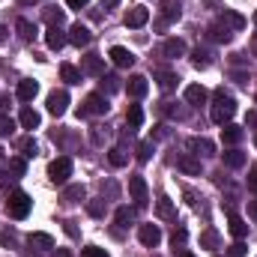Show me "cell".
<instances>
[{
    "mask_svg": "<svg viewBox=\"0 0 257 257\" xmlns=\"http://www.w3.org/2000/svg\"><path fill=\"white\" fill-rule=\"evenodd\" d=\"M233 114H236V102H233V96H227L224 90H215V105H212V111H209L212 123L227 126V123L233 120Z\"/></svg>",
    "mask_w": 257,
    "mask_h": 257,
    "instance_id": "obj_1",
    "label": "cell"
},
{
    "mask_svg": "<svg viewBox=\"0 0 257 257\" xmlns=\"http://www.w3.org/2000/svg\"><path fill=\"white\" fill-rule=\"evenodd\" d=\"M30 209H33V200H30V194L21 192V189H15V192L6 197V212L12 215V218H27L30 215Z\"/></svg>",
    "mask_w": 257,
    "mask_h": 257,
    "instance_id": "obj_2",
    "label": "cell"
},
{
    "mask_svg": "<svg viewBox=\"0 0 257 257\" xmlns=\"http://www.w3.org/2000/svg\"><path fill=\"white\" fill-rule=\"evenodd\" d=\"M48 177H51V183L63 186L66 180L72 177V159H69V156H60V159H54V162L48 165Z\"/></svg>",
    "mask_w": 257,
    "mask_h": 257,
    "instance_id": "obj_3",
    "label": "cell"
},
{
    "mask_svg": "<svg viewBox=\"0 0 257 257\" xmlns=\"http://www.w3.org/2000/svg\"><path fill=\"white\" fill-rule=\"evenodd\" d=\"M108 99H105V93H90L87 96V102H84V108L78 111V117H84V114H108Z\"/></svg>",
    "mask_w": 257,
    "mask_h": 257,
    "instance_id": "obj_4",
    "label": "cell"
},
{
    "mask_svg": "<svg viewBox=\"0 0 257 257\" xmlns=\"http://www.w3.org/2000/svg\"><path fill=\"white\" fill-rule=\"evenodd\" d=\"M128 194H132L135 206H147V203H150V192H147V180H144V177H132V180H128Z\"/></svg>",
    "mask_w": 257,
    "mask_h": 257,
    "instance_id": "obj_5",
    "label": "cell"
},
{
    "mask_svg": "<svg viewBox=\"0 0 257 257\" xmlns=\"http://www.w3.org/2000/svg\"><path fill=\"white\" fill-rule=\"evenodd\" d=\"M66 108H69V93H66V90H54V93H48V114L63 117Z\"/></svg>",
    "mask_w": 257,
    "mask_h": 257,
    "instance_id": "obj_6",
    "label": "cell"
},
{
    "mask_svg": "<svg viewBox=\"0 0 257 257\" xmlns=\"http://www.w3.org/2000/svg\"><path fill=\"white\" fill-rule=\"evenodd\" d=\"M69 42H72L75 48H87V45L93 42V33H90L84 24H72V27H69Z\"/></svg>",
    "mask_w": 257,
    "mask_h": 257,
    "instance_id": "obj_7",
    "label": "cell"
},
{
    "mask_svg": "<svg viewBox=\"0 0 257 257\" xmlns=\"http://www.w3.org/2000/svg\"><path fill=\"white\" fill-rule=\"evenodd\" d=\"M138 239H141L147 248H156V245L162 242V230H159V224H141Z\"/></svg>",
    "mask_w": 257,
    "mask_h": 257,
    "instance_id": "obj_8",
    "label": "cell"
},
{
    "mask_svg": "<svg viewBox=\"0 0 257 257\" xmlns=\"http://www.w3.org/2000/svg\"><path fill=\"white\" fill-rule=\"evenodd\" d=\"M108 57L114 60V66H120V69H132V66H135V54H132L128 48H123V45H114V48L108 51Z\"/></svg>",
    "mask_w": 257,
    "mask_h": 257,
    "instance_id": "obj_9",
    "label": "cell"
},
{
    "mask_svg": "<svg viewBox=\"0 0 257 257\" xmlns=\"http://www.w3.org/2000/svg\"><path fill=\"white\" fill-rule=\"evenodd\" d=\"M123 21H126V27H144V24L150 21V9H147V6H132Z\"/></svg>",
    "mask_w": 257,
    "mask_h": 257,
    "instance_id": "obj_10",
    "label": "cell"
},
{
    "mask_svg": "<svg viewBox=\"0 0 257 257\" xmlns=\"http://www.w3.org/2000/svg\"><path fill=\"white\" fill-rule=\"evenodd\" d=\"M206 36H209L212 42L224 45V42H230V39H233V30H227L221 21H215V24H209V27H206Z\"/></svg>",
    "mask_w": 257,
    "mask_h": 257,
    "instance_id": "obj_11",
    "label": "cell"
},
{
    "mask_svg": "<svg viewBox=\"0 0 257 257\" xmlns=\"http://www.w3.org/2000/svg\"><path fill=\"white\" fill-rule=\"evenodd\" d=\"M180 15H183V3H180V0H162V21H165V24L177 21Z\"/></svg>",
    "mask_w": 257,
    "mask_h": 257,
    "instance_id": "obj_12",
    "label": "cell"
},
{
    "mask_svg": "<svg viewBox=\"0 0 257 257\" xmlns=\"http://www.w3.org/2000/svg\"><path fill=\"white\" fill-rule=\"evenodd\" d=\"M126 90H128V96H132V99H141V96H147L150 84H147V78H144V75H132V78H128V84H126Z\"/></svg>",
    "mask_w": 257,
    "mask_h": 257,
    "instance_id": "obj_13",
    "label": "cell"
},
{
    "mask_svg": "<svg viewBox=\"0 0 257 257\" xmlns=\"http://www.w3.org/2000/svg\"><path fill=\"white\" fill-rule=\"evenodd\" d=\"M189 150L194 156H215V144L209 138H192L189 141Z\"/></svg>",
    "mask_w": 257,
    "mask_h": 257,
    "instance_id": "obj_14",
    "label": "cell"
},
{
    "mask_svg": "<svg viewBox=\"0 0 257 257\" xmlns=\"http://www.w3.org/2000/svg\"><path fill=\"white\" fill-rule=\"evenodd\" d=\"M218 21H221L227 30H242V27H245V18H242L239 12H233V9H224V12L218 15Z\"/></svg>",
    "mask_w": 257,
    "mask_h": 257,
    "instance_id": "obj_15",
    "label": "cell"
},
{
    "mask_svg": "<svg viewBox=\"0 0 257 257\" xmlns=\"http://www.w3.org/2000/svg\"><path fill=\"white\" fill-rule=\"evenodd\" d=\"M206 99H209V93H206L203 84H189V87H186V102H189V105H203Z\"/></svg>",
    "mask_w": 257,
    "mask_h": 257,
    "instance_id": "obj_16",
    "label": "cell"
},
{
    "mask_svg": "<svg viewBox=\"0 0 257 257\" xmlns=\"http://www.w3.org/2000/svg\"><path fill=\"white\" fill-rule=\"evenodd\" d=\"M36 93H39V84H36V81H30V78L18 81V99H21V102H33Z\"/></svg>",
    "mask_w": 257,
    "mask_h": 257,
    "instance_id": "obj_17",
    "label": "cell"
},
{
    "mask_svg": "<svg viewBox=\"0 0 257 257\" xmlns=\"http://www.w3.org/2000/svg\"><path fill=\"white\" fill-rule=\"evenodd\" d=\"M81 72H87V75H102V72H105V57H99V54H87V57H84V66H81Z\"/></svg>",
    "mask_w": 257,
    "mask_h": 257,
    "instance_id": "obj_18",
    "label": "cell"
},
{
    "mask_svg": "<svg viewBox=\"0 0 257 257\" xmlns=\"http://www.w3.org/2000/svg\"><path fill=\"white\" fill-rule=\"evenodd\" d=\"M45 42H48V48H51V51H60L66 42H69V36H63V30H60V27H48Z\"/></svg>",
    "mask_w": 257,
    "mask_h": 257,
    "instance_id": "obj_19",
    "label": "cell"
},
{
    "mask_svg": "<svg viewBox=\"0 0 257 257\" xmlns=\"http://www.w3.org/2000/svg\"><path fill=\"white\" fill-rule=\"evenodd\" d=\"M162 54L171 57V60H174V57H183V54H186V42H183V39H165Z\"/></svg>",
    "mask_w": 257,
    "mask_h": 257,
    "instance_id": "obj_20",
    "label": "cell"
},
{
    "mask_svg": "<svg viewBox=\"0 0 257 257\" xmlns=\"http://www.w3.org/2000/svg\"><path fill=\"white\" fill-rule=\"evenodd\" d=\"M227 224H230V233H233L236 239H245V236H248V224H245L236 212H227Z\"/></svg>",
    "mask_w": 257,
    "mask_h": 257,
    "instance_id": "obj_21",
    "label": "cell"
},
{
    "mask_svg": "<svg viewBox=\"0 0 257 257\" xmlns=\"http://www.w3.org/2000/svg\"><path fill=\"white\" fill-rule=\"evenodd\" d=\"M15 30H18V36H21L24 42H33V39H36V24L27 21V18H18V21H15Z\"/></svg>",
    "mask_w": 257,
    "mask_h": 257,
    "instance_id": "obj_22",
    "label": "cell"
},
{
    "mask_svg": "<svg viewBox=\"0 0 257 257\" xmlns=\"http://www.w3.org/2000/svg\"><path fill=\"white\" fill-rule=\"evenodd\" d=\"M18 123H21L24 128H39L42 117H39V111H33V108H21V117H18Z\"/></svg>",
    "mask_w": 257,
    "mask_h": 257,
    "instance_id": "obj_23",
    "label": "cell"
},
{
    "mask_svg": "<svg viewBox=\"0 0 257 257\" xmlns=\"http://www.w3.org/2000/svg\"><path fill=\"white\" fill-rule=\"evenodd\" d=\"M242 135H245V132H242L239 126H233V123H227V126L221 128V141L230 144V147H236V144L242 141Z\"/></svg>",
    "mask_w": 257,
    "mask_h": 257,
    "instance_id": "obj_24",
    "label": "cell"
},
{
    "mask_svg": "<svg viewBox=\"0 0 257 257\" xmlns=\"http://www.w3.org/2000/svg\"><path fill=\"white\" fill-rule=\"evenodd\" d=\"M218 242H221V236H218V230H215V227H206V230L200 233V248L215 251V248H218Z\"/></svg>",
    "mask_w": 257,
    "mask_h": 257,
    "instance_id": "obj_25",
    "label": "cell"
},
{
    "mask_svg": "<svg viewBox=\"0 0 257 257\" xmlns=\"http://www.w3.org/2000/svg\"><path fill=\"white\" fill-rule=\"evenodd\" d=\"M180 171L189 174V177H200V171H203V168H200V159H194V156H183V159H180Z\"/></svg>",
    "mask_w": 257,
    "mask_h": 257,
    "instance_id": "obj_26",
    "label": "cell"
},
{
    "mask_svg": "<svg viewBox=\"0 0 257 257\" xmlns=\"http://www.w3.org/2000/svg\"><path fill=\"white\" fill-rule=\"evenodd\" d=\"M126 123H128V128H141L144 126V111H141V105H128Z\"/></svg>",
    "mask_w": 257,
    "mask_h": 257,
    "instance_id": "obj_27",
    "label": "cell"
},
{
    "mask_svg": "<svg viewBox=\"0 0 257 257\" xmlns=\"http://www.w3.org/2000/svg\"><path fill=\"white\" fill-rule=\"evenodd\" d=\"M192 63H194V69H209L212 54H209V51H203V48H194V51H192Z\"/></svg>",
    "mask_w": 257,
    "mask_h": 257,
    "instance_id": "obj_28",
    "label": "cell"
},
{
    "mask_svg": "<svg viewBox=\"0 0 257 257\" xmlns=\"http://www.w3.org/2000/svg\"><path fill=\"white\" fill-rule=\"evenodd\" d=\"M156 81H159V87H162V90H174L180 78H177L174 72H165V69H162V72H156Z\"/></svg>",
    "mask_w": 257,
    "mask_h": 257,
    "instance_id": "obj_29",
    "label": "cell"
},
{
    "mask_svg": "<svg viewBox=\"0 0 257 257\" xmlns=\"http://www.w3.org/2000/svg\"><path fill=\"white\" fill-rule=\"evenodd\" d=\"M84 186H66L63 189V203H78V200H84Z\"/></svg>",
    "mask_w": 257,
    "mask_h": 257,
    "instance_id": "obj_30",
    "label": "cell"
},
{
    "mask_svg": "<svg viewBox=\"0 0 257 257\" xmlns=\"http://www.w3.org/2000/svg\"><path fill=\"white\" fill-rule=\"evenodd\" d=\"M60 78H63L66 84H81V72H78L72 63H63V66H60Z\"/></svg>",
    "mask_w": 257,
    "mask_h": 257,
    "instance_id": "obj_31",
    "label": "cell"
},
{
    "mask_svg": "<svg viewBox=\"0 0 257 257\" xmlns=\"http://www.w3.org/2000/svg\"><path fill=\"white\" fill-rule=\"evenodd\" d=\"M221 159H224V165H227V168H242V165H245V156H242L239 150H227Z\"/></svg>",
    "mask_w": 257,
    "mask_h": 257,
    "instance_id": "obj_32",
    "label": "cell"
},
{
    "mask_svg": "<svg viewBox=\"0 0 257 257\" xmlns=\"http://www.w3.org/2000/svg\"><path fill=\"white\" fill-rule=\"evenodd\" d=\"M27 242H30V245H36V248H54V239H51L48 233H30V236H27Z\"/></svg>",
    "mask_w": 257,
    "mask_h": 257,
    "instance_id": "obj_33",
    "label": "cell"
},
{
    "mask_svg": "<svg viewBox=\"0 0 257 257\" xmlns=\"http://www.w3.org/2000/svg\"><path fill=\"white\" fill-rule=\"evenodd\" d=\"M114 218H117V224H120V227H128V224L135 221V209H128V206H120V209L114 212Z\"/></svg>",
    "mask_w": 257,
    "mask_h": 257,
    "instance_id": "obj_34",
    "label": "cell"
},
{
    "mask_svg": "<svg viewBox=\"0 0 257 257\" xmlns=\"http://www.w3.org/2000/svg\"><path fill=\"white\" fill-rule=\"evenodd\" d=\"M18 150H21L24 159H33V156H36V141H33V138H21V141H18Z\"/></svg>",
    "mask_w": 257,
    "mask_h": 257,
    "instance_id": "obj_35",
    "label": "cell"
},
{
    "mask_svg": "<svg viewBox=\"0 0 257 257\" xmlns=\"http://www.w3.org/2000/svg\"><path fill=\"white\" fill-rule=\"evenodd\" d=\"M153 153H156L153 141H141V144H138V162H150V159H153Z\"/></svg>",
    "mask_w": 257,
    "mask_h": 257,
    "instance_id": "obj_36",
    "label": "cell"
},
{
    "mask_svg": "<svg viewBox=\"0 0 257 257\" xmlns=\"http://www.w3.org/2000/svg\"><path fill=\"white\" fill-rule=\"evenodd\" d=\"M63 9H54V6H51V9H45V21H48V24H51V27H60V24H63Z\"/></svg>",
    "mask_w": 257,
    "mask_h": 257,
    "instance_id": "obj_37",
    "label": "cell"
},
{
    "mask_svg": "<svg viewBox=\"0 0 257 257\" xmlns=\"http://www.w3.org/2000/svg\"><path fill=\"white\" fill-rule=\"evenodd\" d=\"M15 132V120L9 114H0V138H9Z\"/></svg>",
    "mask_w": 257,
    "mask_h": 257,
    "instance_id": "obj_38",
    "label": "cell"
},
{
    "mask_svg": "<svg viewBox=\"0 0 257 257\" xmlns=\"http://www.w3.org/2000/svg\"><path fill=\"white\" fill-rule=\"evenodd\" d=\"M108 162H111V165H114V168H123V165H126L128 159H126V153H123V150H120V147H114V150H111V153H108Z\"/></svg>",
    "mask_w": 257,
    "mask_h": 257,
    "instance_id": "obj_39",
    "label": "cell"
},
{
    "mask_svg": "<svg viewBox=\"0 0 257 257\" xmlns=\"http://www.w3.org/2000/svg\"><path fill=\"white\" fill-rule=\"evenodd\" d=\"M156 209H159V215H162V218H171V215H174L171 197H165V194H162V197H159V206H156Z\"/></svg>",
    "mask_w": 257,
    "mask_h": 257,
    "instance_id": "obj_40",
    "label": "cell"
},
{
    "mask_svg": "<svg viewBox=\"0 0 257 257\" xmlns=\"http://www.w3.org/2000/svg\"><path fill=\"white\" fill-rule=\"evenodd\" d=\"M87 212H90L93 218H102V215H105V200H90V203H87Z\"/></svg>",
    "mask_w": 257,
    "mask_h": 257,
    "instance_id": "obj_41",
    "label": "cell"
},
{
    "mask_svg": "<svg viewBox=\"0 0 257 257\" xmlns=\"http://www.w3.org/2000/svg\"><path fill=\"white\" fill-rule=\"evenodd\" d=\"M9 171H12L15 177H24V174H27V162H24V159H12V162H9Z\"/></svg>",
    "mask_w": 257,
    "mask_h": 257,
    "instance_id": "obj_42",
    "label": "cell"
},
{
    "mask_svg": "<svg viewBox=\"0 0 257 257\" xmlns=\"http://www.w3.org/2000/svg\"><path fill=\"white\" fill-rule=\"evenodd\" d=\"M81 257H108V251L99 245H87V248H81Z\"/></svg>",
    "mask_w": 257,
    "mask_h": 257,
    "instance_id": "obj_43",
    "label": "cell"
},
{
    "mask_svg": "<svg viewBox=\"0 0 257 257\" xmlns=\"http://www.w3.org/2000/svg\"><path fill=\"white\" fill-rule=\"evenodd\" d=\"M186 239H189V233H186V227H180V230H174V236H171V242H174V248H177V245L183 248V245H186Z\"/></svg>",
    "mask_w": 257,
    "mask_h": 257,
    "instance_id": "obj_44",
    "label": "cell"
},
{
    "mask_svg": "<svg viewBox=\"0 0 257 257\" xmlns=\"http://www.w3.org/2000/svg\"><path fill=\"white\" fill-rule=\"evenodd\" d=\"M227 257H245V245H242V239H236V242L227 248Z\"/></svg>",
    "mask_w": 257,
    "mask_h": 257,
    "instance_id": "obj_45",
    "label": "cell"
},
{
    "mask_svg": "<svg viewBox=\"0 0 257 257\" xmlns=\"http://www.w3.org/2000/svg\"><path fill=\"white\" fill-rule=\"evenodd\" d=\"M0 245H15V233L12 230H0Z\"/></svg>",
    "mask_w": 257,
    "mask_h": 257,
    "instance_id": "obj_46",
    "label": "cell"
},
{
    "mask_svg": "<svg viewBox=\"0 0 257 257\" xmlns=\"http://www.w3.org/2000/svg\"><path fill=\"white\" fill-rule=\"evenodd\" d=\"M248 189H251V192H257V165L248 171Z\"/></svg>",
    "mask_w": 257,
    "mask_h": 257,
    "instance_id": "obj_47",
    "label": "cell"
},
{
    "mask_svg": "<svg viewBox=\"0 0 257 257\" xmlns=\"http://www.w3.org/2000/svg\"><path fill=\"white\" fill-rule=\"evenodd\" d=\"M105 81H108V90H111V93H114V90H117V87H120V84H117V78H114V75H105Z\"/></svg>",
    "mask_w": 257,
    "mask_h": 257,
    "instance_id": "obj_48",
    "label": "cell"
},
{
    "mask_svg": "<svg viewBox=\"0 0 257 257\" xmlns=\"http://www.w3.org/2000/svg\"><path fill=\"white\" fill-rule=\"evenodd\" d=\"M66 3H69V6H72V9H84V6H87V3H90V0H66Z\"/></svg>",
    "mask_w": 257,
    "mask_h": 257,
    "instance_id": "obj_49",
    "label": "cell"
},
{
    "mask_svg": "<svg viewBox=\"0 0 257 257\" xmlns=\"http://www.w3.org/2000/svg\"><path fill=\"white\" fill-rule=\"evenodd\" d=\"M66 233H69V236H78V227H75V221H66Z\"/></svg>",
    "mask_w": 257,
    "mask_h": 257,
    "instance_id": "obj_50",
    "label": "cell"
},
{
    "mask_svg": "<svg viewBox=\"0 0 257 257\" xmlns=\"http://www.w3.org/2000/svg\"><path fill=\"white\" fill-rule=\"evenodd\" d=\"M248 215L257 221V200H248Z\"/></svg>",
    "mask_w": 257,
    "mask_h": 257,
    "instance_id": "obj_51",
    "label": "cell"
},
{
    "mask_svg": "<svg viewBox=\"0 0 257 257\" xmlns=\"http://www.w3.org/2000/svg\"><path fill=\"white\" fill-rule=\"evenodd\" d=\"M245 123H248V126H257V111H251V114L245 117Z\"/></svg>",
    "mask_w": 257,
    "mask_h": 257,
    "instance_id": "obj_52",
    "label": "cell"
},
{
    "mask_svg": "<svg viewBox=\"0 0 257 257\" xmlns=\"http://www.w3.org/2000/svg\"><path fill=\"white\" fill-rule=\"evenodd\" d=\"M251 54L257 57V33H254V39H251Z\"/></svg>",
    "mask_w": 257,
    "mask_h": 257,
    "instance_id": "obj_53",
    "label": "cell"
},
{
    "mask_svg": "<svg viewBox=\"0 0 257 257\" xmlns=\"http://www.w3.org/2000/svg\"><path fill=\"white\" fill-rule=\"evenodd\" d=\"M102 3H105V6H117L120 0H102Z\"/></svg>",
    "mask_w": 257,
    "mask_h": 257,
    "instance_id": "obj_54",
    "label": "cell"
},
{
    "mask_svg": "<svg viewBox=\"0 0 257 257\" xmlns=\"http://www.w3.org/2000/svg\"><path fill=\"white\" fill-rule=\"evenodd\" d=\"M6 183H9V180H6V174H0V186H6Z\"/></svg>",
    "mask_w": 257,
    "mask_h": 257,
    "instance_id": "obj_55",
    "label": "cell"
},
{
    "mask_svg": "<svg viewBox=\"0 0 257 257\" xmlns=\"http://www.w3.org/2000/svg\"><path fill=\"white\" fill-rule=\"evenodd\" d=\"M3 39H6V27H0V42H3Z\"/></svg>",
    "mask_w": 257,
    "mask_h": 257,
    "instance_id": "obj_56",
    "label": "cell"
},
{
    "mask_svg": "<svg viewBox=\"0 0 257 257\" xmlns=\"http://www.w3.org/2000/svg\"><path fill=\"white\" fill-rule=\"evenodd\" d=\"M180 257H194V254H192V251H183V254H180Z\"/></svg>",
    "mask_w": 257,
    "mask_h": 257,
    "instance_id": "obj_57",
    "label": "cell"
},
{
    "mask_svg": "<svg viewBox=\"0 0 257 257\" xmlns=\"http://www.w3.org/2000/svg\"><path fill=\"white\" fill-rule=\"evenodd\" d=\"M18 3H36V0H18Z\"/></svg>",
    "mask_w": 257,
    "mask_h": 257,
    "instance_id": "obj_58",
    "label": "cell"
},
{
    "mask_svg": "<svg viewBox=\"0 0 257 257\" xmlns=\"http://www.w3.org/2000/svg\"><path fill=\"white\" fill-rule=\"evenodd\" d=\"M60 257H69V251H60Z\"/></svg>",
    "mask_w": 257,
    "mask_h": 257,
    "instance_id": "obj_59",
    "label": "cell"
},
{
    "mask_svg": "<svg viewBox=\"0 0 257 257\" xmlns=\"http://www.w3.org/2000/svg\"><path fill=\"white\" fill-rule=\"evenodd\" d=\"M254 24H257V9H254Z\"/></svg>",
    "mask_w": 257,
    "mask_h": 257,
    "instance_id": "obj_60",
    "label": "cell"
},
{
    "mask_svg": "<svg viewBox=\"0 0 257 257\" xmlns=\"http://www.w3.org/2000/svg\"><path fill=\"white\" fill-rule=\"evenodd\" d=\"M254 144H257V138H254Z\"/></svg>",
    "mask_w": 257,
    "mask_h": 257,
    "instance_id": "obj_61",
    "label": "cell"
}]
</instances>
